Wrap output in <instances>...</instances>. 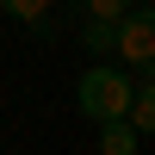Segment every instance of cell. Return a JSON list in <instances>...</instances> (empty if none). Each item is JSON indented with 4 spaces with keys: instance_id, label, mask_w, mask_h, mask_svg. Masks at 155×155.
Segmentation results:
<instances>
[{
    "instance_id": "6da1fadb",
    "label": "cell",
    "mask_w": 155,
    "mask_h": 155,
    "mask_svg": "<svg viewBox=\"0 0 155 155\" xmlns=\"http://www.w3.org/2000/svg\"><path fill=\"white\" fill-rule=\"evenodd\" d=\"M130 74L118 68V62H93V68L74 81V112H81L87 124H112V118H124L130 112Z\"/></svg>"
},
{
    "instance_id": "7a4b0ae2",
    "label": "cell",
    "mask_w": 155,
    "mask_h": 155,
    "mask_svg": "<svg viewBox=\"0 0 155 155\" xmlns=\"http://www.w3.org/2000/svg\"><path fill=\"white\" fill-rule=\"evenodd\" d=\"M112 56H118V68L155 74V0L130 6L124 19H112Z\"/></svg>"
},
{
    "instance_id": "3957f363",
    "label": "cell",
    "mask_w": 155,
    "mask_h": 155,
    "mask_svg": "<svg viewBox=\"0 0 155 155\" xmlns=\"http://www.w3.org/2000/svg\"><path fill=\"white\" fill-rule=\"evenodd\" d=\"M124 124H130L137 137H155V74H143V81L130 87V112H124Z\"/></svg>"
},
{
    "instance_id": "277c9868",
    "label": "cell",
    "mask_w": 155,
    "mask_h": 155,
    "mask_svg": "<svg viewBox=\"0 0 155 155\" xmlns=\"http://www.w3.org/2000/svg\"><path fill=\"white\" fill-rule=\"evenodd\" d=\"M137 143H143V137H137V130H130L124 118L99 124V155H137Z\"/></svg>"
},
{
    "instance_id": "5b68a950",
    "label": "cell",
    "mask_w": 155,
    "mask_h": 155,
    "mask_svg": "<svg viewBox=\"0 0 155 155\" xmlns=\"http://www.w3.org/2000/svg\"><path fill=\"white\" fill-rule=\"evenodd\" d=\"M0 12H6L12 25H37V31H44V19H50V0H0Z\"/></svg>"
},
{
    "instance_id": "8992f818",
    "label": "cell",
    "mask_w": 155,
    "mask_h": 155,
    "mask_svg": "<svg viewBox=\"0 0 155 155\" xmlns=\"http://www.w3.org/2000/svg\"><path fill=\"white\" fill-rule=\"evenodd\" d=\"M130 6H137V0H81V12H87L93 25H112V19H124Z\"/></svg>"
},
{
    "instance_id": "52a82bcc",
    "label": "cell",
    "mask_w": 155,
    "mask_h": 155,
    "mask_svg": "<svg viewBox=\"0 0 155 155\" xmlns=\"http://www.w3.org/2000/svg\"><path fill=\"white\" fill-rule=\"evenodd\" d=\"M81 44H87V50H112V25H87Z\"/></svg>"
}]
</instances>
